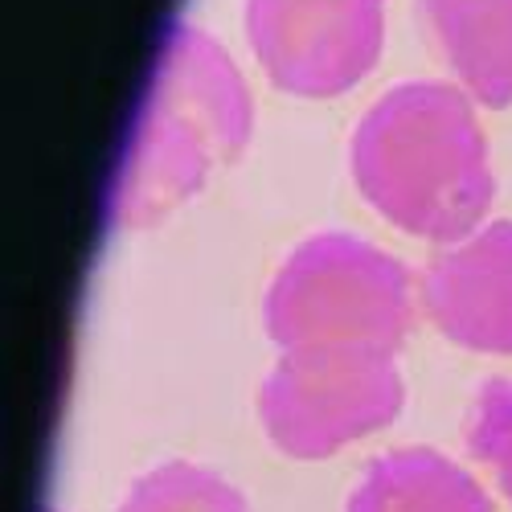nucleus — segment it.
Wrapping results in <instances>:
<instances>
[{
  "label": "nucleus",
  "mask_w": 512,
  "mask_h": 512,
  "mask_svg": "<svg viewBox=\"0 0 512 512\" xmlns=\"http://www.w3.org/2000/svg\"><path fill=\"white\" fill-rule=\"evenodd\" d=\"M467 447L496 476L500 492L512 500V381L492 377L476 394V406L467 414Z\"/></svg>",
  "instance_id": "obj_10"
},
{
  "label": "nucleus",
  "mask_w": 512,
  "mask_h": 512,
  "mask_svg": "<svg viewBox=\"0 0 512 512\" xmlns=\"http://www.w3.org/2000/svg\"><path fill=\"white\" fill-rule=\"evenodd\" d=\"M459 82L484 107L512 103V0H418Z\"/></svg>",
  "instance_id": "obj_7"
},
{
  "label": "nucleus",
  "mask_w": 512,
  "mask_h": 512,
  "mask_svg": "<svg viewBox=\"0 0 512 512\" xmlns=\"http://www.w3.org/2000/svg\"><path fill=\"white\" fill-rule=\"evenodd\" d=\"M422 308L463 349L512 353V222H492L422 271Z\"/></svg>",
  "instance_id": "obj_6"
},
{
  "label": "nucleus",
  "mask_w": 512,
  "mask_h": 512,
  "mask_svg": "<svg viewBox=\"0 0 512 512\" xmlns=\"http://www.w3.org/2000/svg\"><path fill=\"white\" fill-rule=\"evenodd\" d=\"M398 410L402 377L394 353L357 345L287 349L259 394L263 431L291 459H324L390 426Z\"/></svg>",
  "instance_id": "obj_4"
},
{
  "label": "nucleus",
  "mask_w": 512,
  "mask_h": 512,
  "mask_svg": "<svg viewBox=\"0 0 512 512\" xmlns=\"http://www.w3.org/2000/svg\"><path fill=\"white\" fill-rule=\"evenodd\" d=\"M263 320L283 349L357 345L394 353L410 332V279L377 246L320 234L279 267Z\"/></svg>",
  "instance_id": "obj_3"
},
{
  "label": "nucleus",
  "mask_w": 512,
  "mask_h": 512,
  "mask_svg": "<svg viewBox=\"0 0 512 512\" xmlns=\"http://www.w3.org/2000/svg\"><path fill=\"white\" fill-rule=\"evenodd\" d=\"M119 512H250L246 500L197 463H164L127 492Z\"/></svg>",
  "instance_id": "obj_9"
},
{
  "label": "nucleus",
  "mask_w": 512,
  "mask_h": 512,
  "mask_svg": "<svg viewBox=\"0 0 512 512\" xmlns=\"http://www.w3.org/2000/svg\"><path fill=\"white\" fill-rule=\"evenodd\" d=\"M353 173L381 218L426 242L476 230L492 201L484 132L443 82H406L361 119Z\"/></svg>",
  "instance_id": "obj_1"
},
{
  "label": "nucleus",
  "mask_w": 512,
  "mask_h": 512,
  "mask_svg": "<svg viewBox=\"0 0 512 512\" xmlns=\"http://www.w3.org/2000/svg\"><path fill=\"white\" fill-rule=\"evenodd\" d=\"M250 132L246 82L213 37L173 29L152 70L144 111L123 148L111 213L119 226H152L234 160Z\"/></svg>",
  "instance_id": "obj_2"
},
{
  "label": "nucleus",
  "mask_w": 512,
  "mask_h": 512,
  "mask_svg": "<svg viewBox=\"0 0 512 512\" xmlns=\"http://www.w3.org/2000/svg\"><path fill=\"white\" fill-rule=\"evenodd\" d=\"M250 46L275 87L340 95L377 62L381 0H250Z\"/></svg>",
  "instance_id": "obj_5"
},
{
  "label": "nucleus",
  "mask_w": 512,
  "mask_h": 512,
  "mask_svg": "<svg viewBox=\"0 0 512 512\" xmlns=\"http://www.w3.org/2000/svg\"><path fill=\"white\" fill-rule=\"evenodd\" d=\"M349 512H492V500L451 459L406 447L369 463Z\"/></svg>",
  "instance_id": "obj_8"
}]
</instances>
